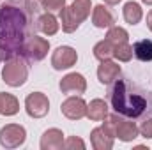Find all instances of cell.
<instances>
[{
    "mask_svg": "<svg viewBox=\"0 0 152 150\" xmlns=\"http://www.w3.org/2000/svg\"><path fill=\"white\" fill-rule=\"evenodd\" d=\"M39 5L36 0H7L0 5V50L4 58H23V46L37 30Z\"/></svg>",
    "mask_w": 152,
    "mask_h": 150,
    "instance_id": "cell-1",
    "label": "cell"
},
{
    "mask_svg": "<svg viewBox=\"0 0 152 150\" xmlns=\"http://www.w3.org/2000/svg\"><path fill=\"white\" fill-rule=\"evenodd\" d=\"M85 88H87V81L78 73H71L60 81V90L64 94H83Z\"/></svg>",
    "mask_w": 152,
    "mask_h": 150,
    "instance_id": "cell-11",
    "label": "cell"
},
{
    "mask_svg": "<svg viewBox=\"0 0 152 150\" xmlns=\"http://www.w3.org/2000/svg\"><path fill=\"white\" fill-rule=\"evenodd\" d=\"M142 2H145V4H149V5L152 4V0H142Z\"/></svg>",
    "mask_w": 152,
    "mask_h": 150,
    "instance_id": "cell-31",
    "label": "cell"
},
{
    "mask_svg": "<svg viewBox=\"0 0 152 150\" xmlns=\"http://www.w3.org/2000/svg\"><path fill=\"white\" fill-rule=\"evenodd\" d=\"M60 111L64 113L69 120H80V118H83L87 115V104H85V101L81 97L73 95V97H69V99H66L62 103Z\"/></svg>",
    "mask_w": 152,
    "mask_h": 150,
    "instance_id": "cell-10",
    "label": "cell"
},
{
    "mask_svg": "<svg viewBox=\"0 0 152 150\" xmlns=\"http://www.w3.org/2000/svg\"><path fill=\"white\" fill-rule=\"evenodd\" d=\"M108 99L113 111L129 120H145L152 117V92L133 83L129 78H117L110 83Z\"/></svg>",
    "mask_w": 152,
    "mask_h": 150,
    "instance_id": "cell-2",
    "label": "cell"
},
{
    "mask_svg": "<svg viewBox=\"0 0 152 150\" xmlns=\"http://www.w3.org/2000/svg\"><path fill=\"white\" fill-rule=\"evenodd\" d=\"M104 2H106V4H110V5H115V4H118L120 0H104Z\"/></svg>",
    "mask_w": 152,
    "mask_h": 150,
    "instance_id": "cell-28",
    "label": "cell"
},
{
    "mask_svg": "<svg viewBox=\"0 0 152 150\" xmlns=\"http://www.w3.org/2000/svg\"><path fill=\"white\" fill-rule=\"evenodd\" d=\"M92 23L97 28H110L113 27L115 18L112 14V11L104 5H96L94 7V14H92Z\"/></svg>",
    "mask_w": 152,
    "mask_h": 150,
    "instance_id": "cell-14",
    "label": "cell"
},
{
    "mask_svg": "<svg viewBox=\"0 0 152 150\" xmlns=\"http://www.w3.org/2000/svg\"><path fill=\"white\" fill-rule=\"evenodd\" d=\"M78 60V55L71 46H60L53 51V57H51V66L53 69L57 71H62V69H69L73 67Z\"/></svg>",
    "mask_w": 152,
    "mask_h": 150,
    "instance_id": "cell-8",
    "label": "cell"
},
{
    "mask_svg": "<svg viewBox=\"0 0 152 150\" xmlns=\"http://www.w3.org/2000/svg\"><path fill=\"white\" fill-rule=\"evenodd\" d=\"M4 111V101H2V92H0V113Z\"/></svg>",
    "mask_w": 152,
    "mask_h": 150,
    "instance_id": "cell-29",
    "label": "cell"
},
{
    "mask_svg": "<svg viewBox=\"0 0 152 150\" xmlns=\"http://www.w3.org/2000/svg\"><path fill=\"white\" fill-rule=\"evenodd\" d=\"M124 20L129 25H136L142 20V7L136 2H127L124 5Z\"/></svg>",
    "mask_w": 152,
    "mask_h": 150,
    "instance_id": "cell-19",
    "label": "cell"
},
{
    "mask_svg": "<svg viewBox=\"0 0 152 150\" xmlns=\"http://www.w3.org/2000/svg\"><path fill=\"white\" fill-rule=\"evenodd\" d=\"M37 30H39V32H42L44 36H53V34H57V30H58L57 18H55L53 14H50V12H46V14L39 16Z\"/></svg>",
    "mask_w": 152,
    "mask_h": 150,
    "instance_id": "cell-17",
    "label": "cell"
},
{
    "mask_svg": "<svg viewBox=\"0 0 152 150\" xmlns=\"http://www.w3.org/2000/svg\"><path fill=\"white\" fill-rule=\"evenodd\" d=\"M118 74H120V67L112 60H103L97 69V78L103 85H110L112 81L118 78Z\"/></svg>",
    "mask_w": 152,
    "mask_h": 150,
    "instance_id": "cell-13",
    "label": "cell"
},
{
    "mask_svg": "<svg viewBox=\"0 0 152 150\" xmlns=\"http://www.w3.org/2000/svg\"><path fill=\"white\" fill-rule=\"evenodd\" d=\"M2 101H4V115H14L20 110V104H18V99L11 94H4L2 92Z\"/></svg>",
    "mask_w": 152,
    "mask_h": 150,
    "instance_id": "cell-22",
    "label": "cell"
},
{
    "mask_svg": "<svg viewBox=\"0 0 152 150\" xmlns=\"http://www.w3.org/2000/svg\"><path fill=\"white\" fill-rule=\"evenodd\" d=\"M64 145V134L58 129H50L42 134L41 138V149L50 150V149H62Z\"/></svg>",
    "mask_w": 152,
    "mask_h": 150,
    "instance_id": "cell-15",
    "label": "cell"
},
{
    "mask_svg": "<svg viewBox=\"0 0 152 150\" xmlns=\"http://www.w3.org/2000/svg\"><path fill=\"white\" fill-rule=\"evenodd\" d=\"M27 76H28V69H27V64L21 57L9 58L5 62V67L2 71V78L9 87H21L27 81Z\"/></svg>",
    "mask_w": 152,
    "mask_h": 150,
    "instance_id": "cell-5",
    "label": "cell"
},
{
    "mask_svg": "<svg viewBox=\"0 0 152 150\" xmlns=\"http://www.w3.org/2000/svg\"><path fill=\"white\" fill-rule=\"evenodd\" d=\"M2 60H5V58H4V53H2V50H0V62H2Z\"/></svg>",
    "mask_w": 152,
    "mask_h": 150,
    "instance_id": "cell-30",
    "label": "cell"
},
{
    "mask_svg": "<svg viewBox=\"0 0 152 150\" xmlns=\"http://www.w3.org/2000/svg\"><path fill=\"white\" fill-rule=\"evenodd\" d=\"M127 37H129L127 32L124 28H120V27H110V30L106 34V39L110 42H113V46L118 44V42H127Z\"/></svg>",
    "mask_w": 152,
    "mask_h": 150,
    "instance_id": "cell-23",
    "label": "cell"
},
{
    "mask_svg": "<svg viewBox=\"0 0 152 150\" xmlns=\"http://www.w3.org/2000/svg\"><path fill=\"white\" fill-rule=\"evenodd\" d=\"M25 108H27V113L34 118H41L44 117L48 110H50V103H48V97L41 92H34L30 94L27 99H25Z\"/></svg>",
    "mask_w": 152,
    "mask_h": 150,
    "instance_id": "cell-9",
    "label": "cell"
},
{
    "mask_svg": "<svg viewBox=\"0 0 152 150\" xmlns=\"http://www.w3.org/2000/svg\"><path fill=\"white\" fill-rule=\"evenodd\" d=\"M133 55L142 60V62H151L152 60V41L151 39H142L133 44Z\"/></svg>",
    "mask_w": 152,
    "mask_h": 150,
    "instance_id": "cell-16",
    "label": "cell"
},
{
    "mask_svg": "<svg viewBox=\"0 0 152 150\" xmlns=\"http://www.w3.org/2000/svg\"><path fill=\"white\" fill-rule=\"evenodd\" d=\"M140 133H142V136L143 138H152V117L151 118H145L143 122H142V125H140Z\"/></svg>",
    "mask_w": 152,
    "mask_h": 150,
    "instance_id": "cell-25",
    "label": "cell"
},
{
    "mask_svg": "<svg viewBox=\"0 0 152 150\" xmlns=\"http://www.w3.org/2000/svg\"><path fill=\"white\" fill-rule=\"evenodd\" d=\"M90 14V0H75L71 7H64L60 11V21L62 30L71 34L80 27L83 20H87Z\"/></svg>",
    "mask_w": 152,
    "mask_h": 150,
    "instance_id": "cell-3",
    "label": "cell"
},
{
    "mask_svg": "<svg viewBox=\"0 0 152 150\" xmlns=\"http://www.w3.org/2000/svg\"><path fill=\"white\" fill-rule=\"evenodd\" d=\"M64 7H66V0H42V9L46 12L62 11Z\"/></svg>",
    "mask_w": 152,
    "mask_h": 150,
    "instance_id": "cell-24",
    "label": "cell"
},
{
    "mask_svg": "<svg viewBox=\"0 0 152 150\" xmlns=\"http://www.w3.org/2000/svg\"><path fill=\"white\" fill-rule=\"evenodd\" d=\"M113 57H117L122 62H129L133 57V46H129L127 42H118L113 48Z\"/></svg>",
    "mask_w": 152,
    "mask_h": 150,
    "instance_id": "cell-21",
    "label": "cell"
},
{
    "mask_svg": "<svg viewBox=\"0 0 152 150\" xmlns=\"http://www.w3.org/2000/svg\"><path fill=\"white\" fill-rule=\"evenodd\" d=\"M87 117L90 120H104L108 117V106L103 99H94L87 106Z\"/></svg>",
    "mask_w": 152,
    "mask_h": 150,
    "instance_id": "cell-18",
    "label": "cell"
},
{
    "mask_svg": "<svg viewBox=\"0 0 152 150\" xmlns=\"http://www.w3.org/2000/svg\"><path fill=\"white\" fill-rule=\"evenodd\" d=\"M113 42H110L108 39H104V41H101V42H97L96 46H94V57L97 58V60H110L112 57H113Z\"/></svg>",
    "mask_w": 152,
    "mask_h": 150,
    "instance_id": "cell-20",
    "label": "cell"
},
{
    "mask_svg": "<svg viewBox=\"0 0 152 150\" xmlns=\"http://www.w3.org/2000/svg\"><path fill=\"white\" fill-rule=\"evenodd\" d=\"M64 147H66V149H75V147H78V149H85V143H83L81 140H78V138H69V140L66 141Z\"/></svg>",
    "mask_w": 152,
    "mask_h": 150,
    "instance_id": "cell-26",
    "label": "cell"
},
{
    "mask_svg": "<svg viewBox=\"0 0 152 150\" xmlns=\"http://www.w3.org/2000/svg\"><path fill=\"white\" fill-rule=\"evenodd\" d=\"M90 141H92V147L96 150H110L113 147V136L110 134V131L101 125V127H96L90 134Z\"/></svg>",
    "mask_w": 152,
    "mask_h": 150,
    "instance_id": "cell-12",
    "label": "cell"
},
{
    "mask_svg": "<svg viewBox=\"0 0 152 150\" xmlns=\"http://www.w3.org/2000/svg\"><path fill=\"white\" fill-rule=\"evenodd\" d=\"M147 27L151 28V32H152V11L147 14Z\"/></svg>",
    "mask_w": 152,
    "mask_h": 150,
    "instance_id": "cell-27",
    "label": "cell"
},
{
    "mask_svg": "<svg viewBox=\"0 0 152 150\" xmlns=\"http://www.w3.org/2000/svg\"><path fill=\"white\" fill-rule=\"evenodd\" d=\"M25 138H27L25 129L16 124H9L0 131V143L7 149H16L20 145H23Z\"/></svg>",
    "mask_w": 152,
    "mask_h": 150,
    "instance_id": "cell-7",
    "label": "cell"
},
{
    "mask_svg": "<svg viewBox=\"0 0 152 150\" xmlns=\"http://www.w3.org/2000/svg\"><path fill=\"white\" fill-rule=\"evenodd\" d=\"M50 50V42L42 37H37L36 34L28 36L23 46V58L27 60H42Z\"/></svg>",
    "mask_w": 152,
    "mask_h": 150,
    "instance_id": "cell-6",
    "label": "cell"
},
{
    "mask_svg": "<svg viewBox=\"0 0 152 150\" xmlns=\"http://www.w3.org/2000/svg\"><path fill=\"white\" fill-rule=\"evenodd\" d=\"M104 127L110 131V134L113 138L117 136L122 141H133L140 133V129L136 127V124L133 120H129L126 117H120L118 113L108 117V120L104 122Z\"/></svg>",
    "mask_w": 152,
    "mask_h": 150,
    "instance_id": "cell-4",
    "label": "cell"
}]
</instances>
